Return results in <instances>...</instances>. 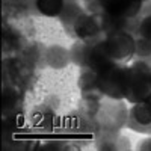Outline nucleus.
Returning a JSON list of instances; mask_svg holds the SVG:
<instances>
[{"mask_svg": "<svg viewBox=\"0 0 151 151\" xmlns=\"http://www.w3.org/2000/svg\"><path fill=\"white\" fill-rule=\"evenodd\" d=\"M137 150H144V151H151V134H148V137L139 141L136 145Z\"/></svg>", "mask_w": 151, "mask_h": 151, "instance_id": "18", "label": "nucleus"}, {"mask_svg": "<svg viewBox=\"0 0 151 151\" xmlns=\"http://www.w3.org/2000/svg\"><path fill=\"white\" fill-rule=\"evenodd\" d=\"M141 17L144 15H151V0H145L142 2V8H141Z\"/></svg>", "mask_w": 151, "mask_h": 151, "instance_id": "19", "label": "nucleus"}, {"mask_svg": "<svg viewBox=\"0 0 151 151\" xmlns=\"http://www.w3.org/2000/svg\"><path fill=\"white\" fill-rule=\"evenodd\" d=\"M130 67L132 83L125 95V101L134 104L151 97V62L148 59L137 58L130 64Z\"/></svg>", "mask_w": 151, "mask_h": 151, "instance_id": "3", "label": "nucleus"}, {"mask_svg": "<svg viewBox=\"0 0 151 151\" xmlns=\"http://www.w3.org/2000/svg\"><path fill=\"white\" fill-rule=\"evenodd\" d=\"M142 2H145V0H142Z\"/></svg>", "mask_w": 151, "mask_h": 151, "instance_id": "20", "label": "nucleus"}, {"mask_svg": "<svg viewBox=\"0 0 151 151\" xmlns=\"http://www.w3.org/2000/svg\"><path fill=\"white\" fill-rule=\"evenodd\" d=\"M129 115L142 125H151V100H144V101L132 104Z\"/></svg>", "mask_w": 151, "mask_h": 151, "instance_id": "12", "label": "nucleus"}, {"mask_svg": "<svg viewBox=\"0 0 151 151\" xmlns=\"http://www.w3.org/2000/svg\"><path fill=\"white\" fill-rule=\"evenodd\" d=\"M150 60H151V59H150Z\"/></svg>", "mask_w": 151, "mask_h": 151, "instance_id": "22", "label": "nucleus"}, {"mask_svg": "<svg viewBox=\"0 0 151 151\" xmlns=\"http://www.w3.org/2000/svg\"><path fill=\"white\" fill-rule=\"evenodd\" d=\"M136 38L129 30H119L107 35L103 40V45L109 56L115 62H129L134 58Z\"/></svg>", "mask_w": 151, "mask_h": 151, "instance_id": "4", "label": "nucleus"}, {"mask_svg": "<svg viewBox=\"0 0 151 151\" xmlns=\"http://www.w3.org/2000/svg\"><path fill=\"white\" fill-rule=\"evenodd\" d=\"M134 58L139 59H151V40L148 38H136L134 44Z\"/></svg>", "mask_w": 151, "mask_h": 151, "instance_id": "16", "label": "nucleus"}, {"mask_svg": "<svg viewBox=\"0 0 151 151\" xmlns=\"http://www.w3.org/2000/svg\"><path fill=\"white\" fill-rule=\"evenodd\" d=\"M101 12L121 18H136L141 14L142 0H98Z\"/></svg>", "mask_w": 151, "mask_h": 151, "instance_id": "6", "label": "nucleus"}, {"mask_svg": "<svg viewBox=\"0 0 151 151\" xmlns=\"http://www.w3.org/2000/svg\"><path fill=\"white\" fill-rule=\"evenodd\" d=\"M150 100H151V97H150Z\"/></svg>", "mask_w": 151, "mask_h": 151, "instance_id": "21", "label": "nucleus"}, {"mask_svg": "<svg viewBox=\"0 0 151 151\" xmlns=\"http://www.w3.org/2000/svg\"><path fill=\"white\" fill-rule=\"evenodd\" d=\"M73 32L79 38L80 41L85 42H97L106 38L101 26V18H100V12L94 14V12L85 11L83 14L76 20L73 24Z\"/></svg>", "mask_w": 151, "mask_h": 151, "instance_id": "5", "label": "nucleus"}, {"mask_svg": "<svg viewBox=\"0 0 151 151\" xmlns=\"http://www.w3.org/2000/svg\"><path fill=\"white\" fill-rule=\"evenodd\" d=\"M79 88L82 91V97H92V98L104 97L98 89V74L89 68H83L79 77Z\"/></svg>", "mask_w": 151, "mask_h": 151, "instance_id": "9", "label": "nucleus"}, {"mask_svg": "<svg viewBox=\"0 0 151 151\" xmlns=\"http://www.w3.org/2000/svg\"><path fill=\"white\" fill-rule=\"evenodd\" d=\"M32 122L36 129L50 130L55 122V113L48 107H40L35 112H32Z\"/></svg>", "mask_w": 151, "mask_h": 151, "instance_id": "14", "label": "nucleus"}, {"mask_svg": "<svg viewBox=\"0 0 151 151\" xmlns=\"http://www.w3.org/2000/svg\"><path fill=\"white\" fill-rule=\"evenodd\" d=\"M113 64H116V62L106 52L103 40L97 42H89V50H88V56H86V68L100 74L106 71L107 68H110Z\"/></svg>", "mask_w": 151, "mask_h": 151, "instance_id": "7", "label": "nucleus"}, {"mask_svg": "<svg viewBox=\"0 0 151 151\" xmlns=\"http://www.w3.org/2000/svg\"><path fill=\"white\" fill-rule=\"evenodd\" d=\"M129 107L125 106L124 100H115L103 97L100 101L95 113H94V122L97 125L98 132H121L127 125L129 118Z\"/></svg>", "mask_w": 151, "mask_h": 151, "instance_id": "2", "label": "nucleus"}, {"mask_svg": "<svg viewBox=\"0 0 151 151\" xmlns=\"http://www.w3.org/2000/svg\"><path fill=\"white\" fill-rule=\"evenodd\" d=\"M33 5L41 15L55 18L59 17V14L62 12L65 0H33Z\"/></svg>", "mask_w": 151, "mask_h": 151, "instance_id": "13", "label": "nucleus"}, {"mask_svg": "<svg viewBox=\"0 0 151 151\" xmlns=\"http://www.w3.org/2000/svg\"><path fill=\"white\" fill-rule=\"evenodd\" d=\"M88 50H89V42L85 41H76L71 48H70V55H71V62L80 67L82 70L86 68V56H88Z\"/></svg>", "mask_w": 151, "mask_h": 151, "instance_id": "15", "label": "nucleus"}, {"mask_svg": "<svg viewBox=\"0 0 151 151\" xmlns=\"http://www.w3.org/2000/svg\"><path fill=\"white\" fill-rule=\"evenodd\" d=\"M94 144L97 150L103 151H116V150H130V141L125 136L121 134V132H97L94 137Z\"/></svg>", "mask_w": 151, "mask_h": 151, "instance_id": "8", "label": "nucleus"}, {"mask_svg": "<svg viewBox=\"0 0 151 151\" xmlns=\"http://www.w3.org/2000/svg\"><path fill=\"white\" fill-rule=\"evenodd\" d=\"M83 12H85V8L77 2V0H65V5L62 8V12L59 14L58 18L64 26L73 27L76 20H77Z\"/></svg>", "mask_w": 151, "mask_h": 151, "instance_id": "11", "label": "nucleus"}, {"mask_svg": "<svg viewBox=\"0 0 151 151\" xmlns=\"http://www.w3.org/2000/svg\"><path fill=\"white\" fill-rule=\"evenodd\" d=\"M130 83L132 67L124 62H116L106 71L98 74V89L107 98L125 100Z\"/></svg>", "mask_w": 151, "mask_h": 151, "instance_id": "1", "label": "nucleus"}, {"mask_svg": "<svg viewBox=\"0 0 151 151\" xmlns=\"http://www.w3.org/2000/svg\"><path fill=\"white\" fill-rule=\"evenodd\" d=\"M136 35L151 40V15H144V17L139 18V26H137Z\"/></svg>", "mask_w": 151, "mask_h": 151, "instance_id": "17", "label": "nucleus"}, {"mask_svg": "<svg viewBox=\"0 0 151 151\" xmlns=\"http://www.w3.org/2000/svg\"><path fill=\"white\" fill-rule=\"evenodd\" d=\"M45 62L55 70L65 68L71 62V55L70 50L65 48L64 45H50L45 50Z\"/></svg>", "mask_w": 151, "mask_h": 151, "instance_id": "10", "label": "nucleus"}]
</instances>
